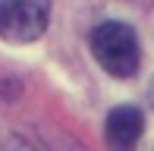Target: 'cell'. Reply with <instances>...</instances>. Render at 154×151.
<instances>
[{
  "label": "cell",
  "mask_w": 154,
  "mask_h": 151,
  "mask_svg": "<svg viewBox=\"0 0 154 151\" xmlns=\"http://www.w3.org/2000/svg\"><path fill=\"white\" fill-rule=\"evenodd\" d=\"M91 51H94L97 63L116 79L135 76L138 63H142L138 35L126 22H101L91 35Z\"/></svg>",
  "instance_id": "1"
},
{
  "label": "cell",
  "mask_w": 154,
  "mask_h": 151,
  "mask_svg": "<svg viewBox=\"0 0 154 151\" xmlns=\"http://www.w3.org/2000/svg\"><path fill=\"white\" fill-rule=\"evenodd\" d=\"M47 19H51V6L44 0H3L0 3V35L6 41H35L41 32L47 29Z\"/></svg>",
  "instance_id": "2"
},
{
  "label": "cell",
  "mask_w": 154,
  "mask_h": 151,
  "mask_svg": "<svg viewBox=\"0 0 154 151\" xmlns=\"http://www.w3.org/2000/svg\"><path fill=\"white\" fill-rule=\"evenodd\" d=\"M145 129V116L138 107L132 104H120L107 113V123H104V139H107L110 151H135L138 139H142Z\"/></svg>",
  "instance_id": "3"
},
{
  "label": "cell",
  "mask_w": 154,
  "mask_h": 151,
  "mask_svg": "<svg viewBox=\"0 0 154 151\" xmlns=\"http://www.w3.org/2000/svg\"><path fill=\"white\" fill-rule=\"evenodd\" d=\"M3 151H32V148H25V145H22L19 139H10V142H6V148H3Z\"/></svg>",
  "instance_id": "4"
},
{
  "label": "cell",
  "mask_w": 154,
  "mask_h": 151,
  "mask_svg": "<svg viewBox=\"0 0 154 151\" xmlns=\"http://www.w3.org/2000/svg\"><path fill=\"white\" fill-rule=\"evenodd\" d=\"M151 101H154V82H151Z\"/></svg>",
  "instance_id": "5"
}]
</instances>
